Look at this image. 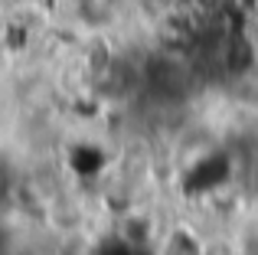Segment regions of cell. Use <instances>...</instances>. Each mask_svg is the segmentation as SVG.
I'll use <instances>...</instances> for the list:
<instances>
[{"mask_svg":"<svg viewBox=\"0 0 258 255\" xmlns=\"http://www.w3.org/2000/svg\"><path fill=\"white\" fill-rule=\"evenodd\" d=\"M7 186H10V167H7V160L0 157V193H7Z\"/></svg>","mask_w":258,"mask_h":255,"instance_id":"cell-1","label":"cell"}]
</instances>
